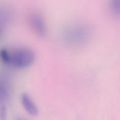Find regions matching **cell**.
I'll list each match as a JSON object with an SVG mask.
<instances>
[{"mask_svg":"<svg viewBox=\"0 0 120 120\" xmlns=\"http://www.w3.org/2000/svg\"><path fill=\"white\" fill-rule=\"evenodd\" d=\"M32 26L37 33L41 36H44L46 34V28L44 21L39 15L34 14L31 17Z\"/></svg>","mask_w":120,"mask_h":120,"instance_id":"3957f363","label":"cell"},{"mask_svg":"<svg viewBox=\"0 0 120 120\" xmlns=\"http://www.w3.org/2000/svg\"><path fill=\"white\" fill-rule=\"evenodd\" d=\"M110 9L113 14L115 16L119 15L120 13V0H113L110 4Z\"/></svg>","mask_w":120,"mask_h":120,"instance_id":"8992f818","label":"cell"},{"mask_svg":"<svg viewBox=\"0 0 120 120\" xmlns=\"http://www.w3.org/2000/svg\"><path fill=\"white\" fill-rule=\"evenodd\" d=\"M0 120H7V109L3 104L0 107Z\"/></svg>","mask_w":120,"mask_h":120,"instance_id":"52a82bcc","label":"cell"},{"mask_svg":"<svg viewBox=\"0 0 120 120\" xmlns=\"http://www.w3.org/2000/svg\"><path fill=\"white\" fill-rule=\"evenodd\" d=\"M21 100L24 107L29 114L33 116H36L38 114L37 108L27 94L24 93L22 94Z\"/></svg>","mask_w":120,"mask_h":120,"instance_id":"277c9868","label":"cell"},{"mask_svg":"<svg viewBox=\"0 0 120 120\" xmlns=\"http://www.w3.org/2000/svg\"><path fill=\"white\" fill-rule=\"evenodd\" d=\"M0 56L3 61L19 68H25L30 65L35 60L34 52L27 48H16L9 51L3 49Z\"/></svg>","mask_w":120,"mask_h":120,"instance_id":"6da1fadb","label":"cell"},{"mask_svg":"<svg viewBox=\"0 0 120 120\" xmlns=\"http://www.w3.org/2000/svg\"><path fill=\"white\" fill-rule=\"evenodd\" d=\"M9 94V90L7 81L0 78V101L4 102L8 99Z\"/></svg>","mask_w":120,"mask_h":120,"instance_id":"5b68a950","label":"cell"},{"mask_svg":"<svg viewBox=\"0 0 120 120\" xmlns=\"http://www.w3.org/2000/svg\"><path fill=\"white\" fill-rule=\"evenodd\" d=\"M83 28L78 27L71 29L67 33V39L73 43H79L84 42L87 38L88 33Z\"/></svg>","mask_w":120,"mask_h":120,"instance_id":"7a4b0ae2","label":"cell"}]
</instances>
